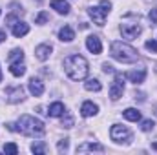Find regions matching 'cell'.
Listing matches in <instances>:
<instances>
[{"mask_svg": "<svg viewBox=\"0 0 157 155\" xmlns=\"http://www.w3.org/2000/svg\"><path fill=\"white\" fill-rule=\"evenodd\" d=\"M64 71L71 80H82L90 73V64L82 55H71L64 60Z\"/></svg>", "mask_w": 157, "mask_h": 155, "instance_id": "1", "label": "cell"}, {"mask_svg": "<svg viewBox=\"0 0 157 155\" xmlns=\"http://www.w3.org/2000/svg\"><path fill=\"white\" fill-rule=\"evenodd\" d=\"M17 131H20L22 135H28V137H33V139H39L46 133V126L44 122L35 119L31 115H22L17 120Z\"/></svg>", "mask_w": 157, "mask_h": 155, "instance_id": "2", "label": "cell"}, {"mask_svg": "<svg viewBox=\"0 0 157 155\" xmlns=\"http://www.w3.org/2000/svg\"><path fill=\"white\" fill-rule=\"evenodd\" d=\"M110 51H112V57L115 60H119V62H122V64H130V62H137L139 60L137 49L132 47L130 44H124V42H119V40L112 42Z\"/></svg>", "mask_w": 157, "mask_h": 155, "instance_id": "3", "label": "cell"}, {"mask_svg": "<svg viewBox=\"0 0 157 155\" xmlns=\"http://www.w3.org/2000/svg\"><path fill=\"white\" fill-rule=\"evenodd\" d=\"M110 9H112V2L102 0L99 6H91V7L88 9V13H90L91 20H93L97 26H104V22H106V15L110 13Z\"/></svg>", "mask_w": 157, "mask_h": 155, "instance_id": "4", "label": "cell"}, {"mask_svg": "<svg viewBox=\"0 0 157 155\" xmlns=\"http://www.w3.org/2000/svg\"><path fill=\"white\" fill-rule=\"evenodd\" d=\"M110 137H112L115 142H128V141L132 139V131H130L126 126L113 124L112 130H110Z\"/></svg>", "mask_w": 157, "mask_h": 155, "instance_id": "5", "label": "cell"}, {"mask_svg": "<svg viewBox=\"0 0 157 155\" xmlns=\"http://www.w3.org/2000/svg\"><path fill=\"white\" fill-rule=\"evenodd\" d=\"M141 26L139 24H135V22H126V24H121V33H122V37L128 40H133L137 39L139 35H141Z\"/></svg>", "mask_w": 157, "mask_h": 155, "instance_id": "6", "label": "cell"}, {"mask_svg": "<svg viewBox=\"0 0 157 155\" xmlns=\"http://www.w3.org/2000/svg\"><path fill=\"white\" fill-rule=\"evenodd\" d=\"M122 91H124V77L122 75H117L115 80H113V84H112V88H110V97H112V100H117L122 97Z\"/></svg>", "mask_w": 157, "mask_h": 155, "instance_id": "7", "label": "cell"}, {"mask_svg": "<svg viewBox=\"0 0 157 155\" xmlns=\"http://www.w3.org/2000/svg\"><path fill=\"white\" fill-rule=\"evenodd\" d=\"M6 93H7V102H11V104H15V102H22V100H24V88H22V86L9 88Z\"/></svg>", "mask_w": 157, "mask_h": 155, "instance_id": "8", "label": "cell"}, {"mask_svg": "<svg viewBox=\"0 0 157 155\" xmlns=\"http://www.w3.org/2000/svg\"><path fill=\"white\" fill-rule=\"evenodd\" d=\"M124 77L128 78L130 82H133V84H141V82H144V78H146V70H144V68L133 70V71H128Z\"/></svg>", "mask_w": 157, "mask_h": 155, "instance_id": "9", "label": "cell"}, {"mask_svg": "<svg viewBox=\"0 0 157 155\" xmlns=\"http://www.w3.org/2000/svg\"><path fill=\"white\" fill-rule=\"evenodd\" d=\"M86 47L93 53V55H99L101 51H102V44H101V39L99 37H95V35H91V37H88L86 39Z\"/></svg>", "mask_w": 157, "mask_h": 155, "instance_id": "10", "label": "cell"}, {"mask_svg": "<svg viewBox=\"0 0 157 155\" xmlns=\"http://www.w3.org/2000/svg\"><path fill=\"white\" fill-rule=\"evenodd\" d=\"M51 51H53V47H51V44H40L37 46V49H35V57L39 59V60H48L49 59V55H51Z\"/></svg>", "mask_w": 157, "mask_h": 155, "instance_id": "11", "label": "cell"}, {"mask_svg": "<svg viewBox=\"0 0 157 155\" xmlns=\"http://www.w3.org/2000/svg\"><path fill=\"white\" fill-rule=\"evenodd\" d=\"M28 33H29V26H28L26 22H22V20H17V22L13 24V35H15L17 39L24 37V35H28Z\"/></svg>", "mask_w": 157, "mask_h": 155, "instance_id": "12", "label": "cell"}, {"mask_svg": "<svg viewBox=\"0 0 157 155\" xmlns=\"http://www.w3.org/2000/svg\"><path fill=\"white\" fill-rule=\"evenodd\" d=\"M51 9H55L59 15H68L70 13V4L64 0H51Z\"/></svg>", "mask_w": 157, "mask_h": 155, "instance_id": "13", "label": "cell"}, {"mask_svg": "<svg viewBox=\"0 0 157 155\" xmlns=\"http://www.w3.org/2000/svg\"><path fill=\"white\" fill-rule=\"evenodd\" d=\"M29 93L33 95V97H40L42 93H44V84L40 82L39 78H31L29 80Z\"/></svg>", "mask_w": 157, "mask_h": 155, "instance_id": "14", "label": "cell"}, {"mask_svg": "<svg viewBox=\"0 0 157 155\" xmlns=\"http://www.w3.org/2000/svg\"><path fill=\"white\" fill-rule=\"evenodd\" d=\"M97 112H99L97 104H93V102H90V100H86V102L80 106V113H82V117H93V115H97Z\"/></svg>", "mask_w": 157, "mask_h": 155, "instance_id": "15", "label": "cell"}, {"mask_svg": "<svg viewBox=\"0 0 157 155\" xmlns=\"http://www.w3.org/2000/svg\"><path fill=\"white\" fill-rule=\"evenodd\" d=\"M59 39L62 40V42H71V40L75 39V31H73L70 26H64V28L59 31Z\"/></svg>", "mask_w": 157, "mask_h": 155, "instance_id": "16", "label": "cell"}, {"mask_svg": "<svg viewBox=\"0 0 157 155\" xmlns=\"http://www.w3.org/2000/svg\"><path fill=\"white\" fill-rule=\"evenodd\" d=\"M104 148L101 144H95V142H86V144H80L77 148V153H84V152H102Z\"/></svg>", "mask_w": 157, "mask_h": 155, "instance_id": "17", "label": "cell"}, {"mask_svg": "<svg viewBox=\"0 0 157 155\" xmlns=\"http://www.w3.org/2000/svg\"><path fill=\"white\" fill-rule=\"evenodd\" d=\"M49 117H60L66 113V110H64V104L62 102H53L51 106H49Z\"/></svg>", "mask_w": 157, "mask_h": 155, "instance_id": "18", "label": "cell"}, {"mask_svg": "<svg viewBox=\"0 0 157 155\" xmlns=\"http://www.w3.org/2000/svg\"><path fill=\"white\" fill-rule=\"evenodd\" d=\"M9 71H11V75H15V77H22V75L26 73V66H24L22 62H13V64H9Z\"/></svg>", "mask_w": 157, "mask_h": 155, "instance_id": "19", "label": "cell"}, {"mask_svg": "<svg viewBox=\"0 0 157 155\" xmlns=\"http://www.w3.org/2000/svg\"><path fill=\"white\" fill-rule=\"evenodd\" d=\"M122 115H124L126 120H132V122L141 120V112H137L135 108H128V110H124V112H122Z\"/></svg>", "mask_w": 157, "mask_h": 155, "instance_id": "20", "label": "cell"}, {"mask_svg": "<svg viewBox=\"0 0 157 155\" xmlns=\"http://www.w3.org/2000/svg\"><path fill=\"white\" fill-rule=\"evenodd\" d=\"M22 59H24V51H22V49H11V53H9V57H7L9 64H13V62H22Z\"/></svg>", "mask_w": 157, "mask_h": 155, "instance_id": "21", "label": "cell"}, {"mask_svg": "<svg viewBox=\"0 0 157 155\" xmlns=\"http://www.w3.org/2000/svg\"><path fill=\"white\" fill-rule=\"evenodd\" d=\"M84 88L88 89V91H101V82L97 80V78H90V80H86L84 82Z\"/></svg>", "mask_w": 157, "mask_h": 155, "instance_id": "22", "label": "cell"}, {"mask_svg": "<svg viewBox=\"0 0 157 155\" xmlns=\"http://www.w3.org/2000/svg\"><path fill=\"white\" fill-rule=\"evenodd\" d=\"M4 152L9 155H17L18 153V146L15 142H7V144H4Z\"/></svg>", "mask_w": 157, "mask_h": 155, "instance_id": "23", "label": "cell"}, {"mask_svg": "<svg viewBox=\"0 0 157 155\" xmlns=\"http://www.w3.org/2000/svg\"><path fill=\"white\" fill-rule=\"evenodd\" d=\"M46 144H42V142H35V144H31V152L33 153H46Z\"/></svg>", "mask_w": 157, "mask_h": 155, "instance_id": "24", "label": "cell"}, {"mask_svg": "<svg viewBox=\"0 0 157 155\" xmlns=\"http://www.w3.org/2000/svg\"><path fill=\"white\" fill-rule=\"evenodd\" d=\"M48 20H49V15H48L46 11L39 13V15H37V18H35V22H37V24H46Z\"/></svg>", "mask_w": 157, "mask_h": 155, "instance_id": "25", "label": "cell"}, {"mask_svg": "<svg viewBox=\"0 0 157 155\" xmlns=\"http://www.w3.org/2000/svg\"><path fill=\"white\" fill-rule=\"evenodd\" d=\"M144 47L152 53H157V40H146L144 42Z\"/></svg>", "mask_w": 157, "mask_h": 155, "instance_id": "26", "label": "cell"}, {"mask_svg": "<svg viewBox=\"0 0 157 155\" xmlns=\"http://www.w3.org/2000/svg\"><path fill=\"white\" fill-rule=\"evenodd\" d=\"M141 130L143 131H150V130H154V120H143V124H141Z\"/></svg>", "mask_w": 157, "mask_h": 155, "instance_id": "27", "label": "cell"}, {"mask_svg": "<svg viewBox=\"0 0 157 155\" xmlns=\"http://www.w3.org/2000/svg\"><path fill=\"white\" fill-rule=\"evenodd\" d=\"M62 126H64V128H71V126H73V119H71L70 113H66V119L62 117Z\"/></svg>", "mask_w": 157, "mask_h": 155, "instance_id": "28", "label": "cell"}, {"mask_svg": "<svg viewBox=\"0 0 157 155\" xmlns=\"http://www.w3.org/2000/svg\"><path fill=\"white\" fill-rule=\"evenodd\" d=\"M148 18H150V26H155L157 24V9H152V11H150Z\"/></svg>", "mask_w": 157, "mask_h": 155, "instance_id": "29", "label": "cell"}, {"mask_svg": "<svg viewBox=\"0 0 157 155\" xmlns=\"http://www.w3.org/2000/svg\"><path fill=\"white\" fill-rule=\"evenodd\" d=\"M57 148H59V152H66V150H68V139H64V141H60Z\"/></svg>", "mask_w": 157, "mask_h": 155, "instance_id": "30", "label": "cell"}, {"mask_svg": "<svg viewBox=\"0 0 157 155\" xmlns=\"http://www.w3.org/2000/svg\"><path fill=\"white\" fill-rule=\"evenodd\" d=\"M102 70H104V73H113V68L106 62V64H102Z\"/></svg>", "mask_w": 157, "mask_h": 155, "instance_id": "31", "label": "cell"}, {"mask_svg": "<svg viewBox=\"0 0 157 155\" xmlns=\"http://www.w3.org/2000/svg\"><path fill=\"white\" fill-rule=\"evenodd\" d=\"M4 40H6V33H4V31H2V29H0V44H2V42H4Z\"/></svg>", "mask_w": 157, "mask_h": 155, "instance_id": "32", "label": "cell"}, {"mask_svg": "<svg viewBox=\"0 0 157 155\" xmlns=\"http://www.w3.org/2000/svg\"><path fill=\"white\" fill-rule=\"evenodd\" d=\"M0 82H2V71H0Z\"/></svg>", "mask_w": 157, "mask_h": 155, "instance_id": "33", "label": "cell"}]
</instances>
